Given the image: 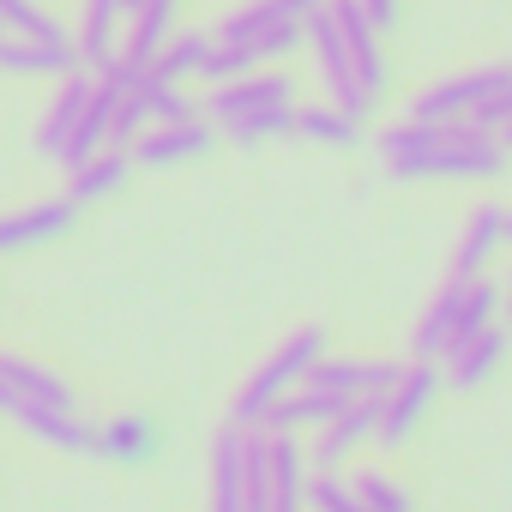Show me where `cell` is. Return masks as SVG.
Segmentation results:
<instances>
[{"mask_svg": "<svg viewBox=\"0 0 512 512\" xmlns=\"http://www.w3.org/2000/svg\"><path fill=\"white\" fill-rule=\"evenodd\" d=\"M500 169H506V145L494 133L470 127V121H446L434 145L386 163L392 181H428V175H440V181H494Z\"/></svg>", "mask_w": 512, "mask_h": 512, "instance_id": "6da1fadb", "label": "cell"}, {"mask_svg": "<svg viewBox=\"0 0 512 512\" xmlns=\"http://www.w3.org/2000/svg\"><path fill=\"white\" fill-rule=\"evenodd\" d=\"M326 356V332L320 326H302V332H290V344H278L272 356H266V368L253 374L241 392H235V404H229V416H235V428H266V416H272V404L314 368Z\"/></svg>", "mask_w": 512, "mask_h": 512, "instance_id": "7a4b0ae2", "label": "cell"}, {"mask_svg": "<svg viewBox=\"0 0 512 512\" xmlns=\"http://www.w3.org/2000/svg\"><path fill=\"white\" fill-rule=\"evenodd\" d=\"M308 43H314V61H320V79H326L332 103H338L344 115L368 121V109H374V91L356 79V61H350V49H344V31H338V19H332V0H326V7L308 19Z\"/></svg>", "mask_w": 512, "mask_h": 512, "instance_id": "3957f363", "label": "cell"}, {"mask_svg": "<svg viewBox=\"0 0 512 512\" xmlns=\"http://www.w3.org/2000/svg\"><path fill=\"white\" fill-rule=\"evenodd\" d=\"M434 392H440V368H434L428 356H416L410 368H398V380H392V392H386V410H380L374 440H386V446L410 440V434H416V422L434 410Z\"/></svg>", "mask_w": 512, "mask_h": 512, "instance_id": "277c9868", "label": "cell"}, {"mask_svg": "<svg viewBox=\"0 0 512 512\" xmlns=\"http://www.w3.org/2000/svg\"><path fill=\"white\" fill-rule=\"evenodd\" d=\"M500 85H512V61L506 67H482V73H458V79H440L434 91L416 97L410 121H470Z\"/></svg>", "mask_w": 512, "mask_h": 512, "instance_id": "5b68a950", "label": "cell"}, {"mask_svg": "<svg viewBox=\"0 0 512 512\" xmlns=\"http://www.w3.org/2000/svg\"><path fill=\"white\" fill-rule=\"evenodd\" d=\"M79 43H37V37H0V73H13V79H67L79 73Z\"/></svg>", "mask_w": 512, "mask_h": 512, "instance_id": "8992f818", "label": "cell"}, {"mask_svg": "<svg viewBox=\"0 0 512 512\" xmlns=\"http://www.w3.org/2000/svg\"><path fill=\"white\" fill-rule=\"evenodd\" d=\"M332 19H338V31H344V49H350V61H356V79L380 97L386 91V61H380V25L368 19V7L362 0H332Z\"/></svg>", "mask_w": 512, "mask_h": 512, "instance_id": "52a82bcc", "label": "cell"}, {"mask_svg": "<svg viewBox=\"0 0 512 512\" xmlns=\"http://www.w3.org/2000/svg\"><path fill=\"white\" fill-rule=\"evenodd\" d=\"M7 416H13L19 428H31L37 440L61 446V452H91V446H97V428H91L79 410H55V404H31V398H13V404H7Z\"/></svg>", "mask_w": 512, "mask_h": 512, "instance_id": "ba28073f", "label": "cell"}, {"mask_svg": "<svg viewBox=\"0 0 512 512\" xmlns=\"http://www.w3.org/2000/svg\"><path fill=\"white\" fill-rule=\"evenodd\" d=\"M211 127H205V115L199 121H181V127H151V133H139L133 145H127V157L133 163H145V169H163V163H187V157H205L211 151Z\"/></svg>", "mask_w": 512, "mask_h": 512, "instance_id": "9c48e42d", "label": "cell"}, {"mask_svg": "<svg viewBox=\"0 0 512 512\" xmlns=\"http://www.w3.org/2000/svg\"><path fill=\"white\" fill-rule=\"evenodd\" d=\"M392 380H398L392 362H332V356H320V362L302 374V386H326V392H338V398H386Z\"/></svg>", "mask_w": 512, "mask_h": 512, "instance_id": "30bf717a", "label": "cell"}, {"mask_svg": "<svg viewBox=\"0 0 512 512\" xmlns=\"http://www.w3.org/2000/svg\"><path fill=\"white\" fill-rule=\"evenodd\" d=\"M380 410H386V398H350L326 428H320V440H314V464H338V458H350L374 428H380Z\"/></svg>", "mask_w": 512, "mask_h": 512, "instance_id": "8fae6325", "label": "cell"}, {"mask_svg": "<svg viewBox=\"0 0 512 512\" xmlns=\"http://www.w3.org/2000/svg\"><path fill=\"white\" fill-rule=\"evenodd\" d=\"M79 217L73 199H43V205H25V211H7L0 217V253H19V247H37V241H55L67 235Z\"/></svg>", "mask_w": 512, "mask_h": 512, "instance_id": "7c38bea8", "label": "cell"}, {"mask_svg": "<svg viewBox=\"0 0 512 512\" xmlns=\"http://www.w3.org/2000/svg\"><path fill=\"white\" fill-rule=\"evenodd\" d=\"M500 241H506V211H494V205L470 211L464 241H458V253H452V284H476V278H488V260H494V247H500Z\"/></svg>", "mask_w": 512, "mask_h": 512, "instance_id": "4fadbf2b", "label": "cell"}, {"mask_svg": "<svg viewBox=\"0 0 512 512\" xmlns=\"http://www.w3.org/2000/svg\"><path fill=\"white\" fill-rule=\"evenodd\" d=\"M266 452H272V512H308V458L296 434L266 428Z\"/></svg>", "mask_w": 512, "mask_h": 512, "instance_id": "5bb4252c", "label": "cell"}, {"mask_svg": "<svg viewBox=\"0 0 512 512\" xmlns=\"http://www.w3.org/2000/svg\"><path fill=\"white\" fill-rule=\"evenodd\" d=\"M266 103H296V97H290V73H247V79H229V85L211 91L205 115H211V121H229V115H241V109H266Z\"/></svg>", "mask_w": 512, "mask_h": 512, "instance_id": "9a60e30c", "label": "cell"}, {"mask_svg": "<svg viewBox=\"0 0 512 512\" xmlns=\"http://www.w3.org/2000/svg\"><path fill=\"white\" fill-rule=\"evenodd\" d=\"M0 386H7L13 398H31V404H55V410H73V392L55 368L19 356V350H0Z\"/></svg>", "mask_w": 512, "mask_h": 512, "instance_id": "2e32d148", "label": "cell"}, {"mask_svg": "<svg viewBox=\"0 0 512 512\" xmlns=\"http://www.w3.org/2000/svg\"><path fill=\"white\" fill-rule=\"evenodd\" d=\"M91 91H97V85H91L85 73H67V79H61V91H55V103L43 109V127H37V151H43V157H61V145L73 139V127H79Z\"/></svg>", "mask_w": 512, "mask_h": 512, "instance_id": "e0dca14e", "label": "cell"}, {"mask_svg": "<svg viewBox=\"0 0 512 512\" xmlns=\"http://www.w3.org/2000/svg\"><path fill=\"white\" fill-rule=\"evenodd\" d=\"M500 362H506V332H500V326H488V332L464 338L458 350H446V380H452L458 392H470V386H482Z\"/></svg>", "mask_w": 512, "mask_h": 512, "instance_id": "ac0fdd59", "label": "cell"}, {"mask_svg": "<svg viewBox=\"0 0 512 512\" xmlns=\"http://www.w3.org/2000/svg\"><path fill=\"white\" fill-rule=\"evenodd\" d=\"M344 404H350V398H338V392H326V386H302V392H284V398L272 404L266 428H284V434H296V428H326Z\"/></svg>", "mask_w": 512, "mask_h": 512, "instance_id": "d6986e66", "label": "cell"}, {"mask_svg": "<svg viewBox=\"0 0 512 512\" xmlns=\"http://www.w3.org/2000/svg\"><path fill=\"white\" fill-rule=\"evenodd\" d=\"M73 175V187H67V199L73 205H91V199H109L127 175H133V157L127 151H115V145H103L97 157H85L79 169H67Z\"/></svg>", "mask_w": 512, "mask_h": 512, "instance_id": "ffe728a7", "label": "cell"}, {"mask_svg": "<svg viewBox=\"0 0 512 512\" xmlns=\"http://www.w3.org/2000/svg\"><path fill=\"white\" fill-rule=\"evenodd\" d=\"M127 0H85V25H79V61L85 67H109L115 61V31H121Z\"/></svg>", "mask_w": 512, "mask_h": 512, "instance_id": "44dd1931", "label": "cell"}, {"mask_svg": "<svg viewBox=\"0 0 512 512\" xmlns=\"http://www.w3.org/2000/svg\"><path fill=\"white\" fill-rule=\"evenodd\" d=\"M91 452H103L109 464H145L151 452H157V428H151V416H115L109 428H97V446Z\"/></svg>", "mask_w": 512, "mask_h": 512, "instance_id": "7402d4cb", "label": "cell"}, {"mask_svg": "<svg viewBox=\"0 0 512 512\" xmlns=\"http://www.w3.org/2000/svg\"><path fill=\"white\" fill-rule=\"evenodd\" d=\"M175 7H181V0H145V7L133 13V31H127V55H121V61L151 67L157 49L175 37Z\"/></svg>", "mask_w": 512, "mask_h": 512, "instance_id": "603a6c76", "label": "cell"}, {"mask_svg": "<svg viewBox=\"0 0 512 512\" xmlns=\"http://www.w3.org/2000/svg\"><path fill=\"white\" fill-rule=\"evenodd\" d=\"M241 512H272V452H266V428H241Z\"/></svg>", "mask_w": 512, "mask_h": 512, "instance_id": "cb8c5ba5", "label": "cell"}, {"mask_svg": "<svg viewBox=\"0 0 512 512\" xmlns=\"http://www.w3.org/2000/svg\"><path fill=\"white\" fill-rule=\"evenodd\" d=\"M205 55H211V37H199V31L169 37V43L157 49V61L145 67V85H181V79H193V73L205 67Z\"/></svg>", "mask_w": 512, "mask_h": 512, "instance_id": "d4e9b609", "label": "cell"}, {"mask_svg": "<svg viewBox=\"0 0 512 512\" xmlns=\"http://www.w3.org/2000/svg\"><path fill=\"white\" fill-rule=\"evenodd\" d=\"M458 302H464V284H446L428 308H422V320H416V356H446V344H452V320H458Z\"/></svg>", "mask_w": 512, "mask_h": 512, "instance_id": "484cf974", "label": "cell"}, {"mask_svg": "<svg viewBox=\"0 0 512 512\" xmlns=\"http://www.w3.org/2000/svg\"><path fill=\"white\" fill-rule=\"evenodd\" d=\"M211 494H217V512H241V428L235 422L211 446Z\"/></svg>", "mask_w": 512, "mask_h": 512, "instance_id": "4316f807", "label": "cell"}, {"mask_svg": "<svg viewBox=\"0 0 512 512\" xmlns=\"http://www.w3.org/2000/svg\"><path fill=\"white\" fill-rule=\"evenodd\" d=\"M223 133L235 145H253V139H278V133H296V103H266V109H241L223 121Z\"/></svg>", "mask_w": 512, "mask_h": 512, "instance_id": "83f0119b", "label": "cell"}, {"mask_svg": "<svg viewBox=\"0 0 512 512\" xmlns=\"http://www.w3.org/2000/svg\"><path fill=\"white\" fill-rule=\"evenodd\" d=\"M494 314H500V290H494L488 278L464 284V302H458V320H452V344H446V350H458L464 338L488 332V326H494Z\"/></svg>", "mask_w": 512, "mask_h": 512, "instance_id": "f1b7e54d", "label": "cell"}, {"mask_svg": "<svg viewBox=\"0 0 512 512\" xmlns=\"http://www.w3.org/2000/svg\"><path fill=\"white\" fill-rule=\"evenodd\" d=\"M296 133L302 139H320V145H356L362 139V121L344 115L338 103H320V109H296Z\"/></svg>", "mask_w": 512, "mask_h": 512, "instance_id": "f546056e", "label": "cell"}, {"mask_svg": "<svg viewBox=\"0 0 512 512\" xmlns=\"http://www.w3.org/2000/svg\"><path fill=\"white\" fill-rule=\"evenodd\" d=\"M0 31L7 37H37V43H67V31L37 7V0H0Z\"/></svg>", "mask_w": 512, "mask_h": 512, "instance_id": "4dcf8cb0", "label": "cell"}, {"mask_svg": "<svg viewBox=\"0 0 512 512\" xmlns=\"http://www.w3.org/2000/svg\"><path fill=\"white\" fill-rule=\"evenodd\" d=\"M139 91H145V115H151V127H181V121H199V115H205L181 85H139Z\"/></svg>", "mask_w": 512, "mask_h": 512, "instance_id": "1f68e13d", "label": "cell"}, {"mask_svg": "<svg viewBox=\"0 0 512 512\" xmlns=\"http://www.w3.org/2000/svg\"><path fill=\"white\" fill-rule=\"evenodd\" d=\"M139 133H151V115H145V91L133 85V91H121V103H115V121H109V145H115V151H127Z\"/></svg>", "mask_w": 512, "mask_h": 512, "instance_id": "d6a6232c", "label": "cell"}, {"mask_svg": "<svg viewBox=\"0 0 512 512\" xmlns=\"http://www.w3.org/2000/svg\"><path fill=\"white\" fill-rule=\"evenodd\" d=\"M350 488H356V500H362L368 512H416V506H410V494H404L398 482H386L380 470H368V476H356Z\"/></svg>", "mask_w": 512, "mask_h": 512, "instance_id": "836d02e7", "label": "cell"}, {"mask_svg": "<svg viewBox=\"0 0 512 512\" xmlns=\"http://www.w3.org/2000/svg\"><path fill=\"white\" fill-rule=\"evenodd\" d=\"M470 127H482V133H500V127H512V85H500L476 115H470Z\"/></svg>", "mask_w": 512, "mask_h": 512, "instance_id": "e575fe53", "label": "cell"}, {"mask_svg": "<svg viewBox=\"0 0 512 512\" xmlns=\"http://www.w3.org/2000/svg\"><path fill=\"white\" fill-rule=\"evenodd\" d=\"M368 7V19L380 25V31H392V19H398V0H362Z\"/></svg>", "mask_w": 512, "mask_h": 512, "instance_id": "d590c367", "label": "cell"}, {"mask_svg": "<svg viewBox=\"0 0 512 512\" xmlns=\"http://www.w3.org/2000/svg\"><path fill=\"white\" fill-rule=\"evenodd\" d=\"M494 139H500V145H506V151H512V127H500V133H494Z\"/></svg>", "mask_w": 512, "mask_h": 512, "instance_id": "8d00e7d4", "label": "cell"}, {"mask_svg": "<svg viewBox=\"0 0 512 512\" xmlns=\"http://www.w3.org/2000/svg\"><path fill=\"white\" fill-rule=\"evenodd\" d=\"M139 7H145V0H127V13H139Z\"/></svg>", "mask_w": 512, "mask_h": 512, "instance_id": "74e56055", "label": "cell"}, {"mask_svg": "<svg viewBox=\"0 0 512 512\" xmlns=\"http://www.w3.org/2000/svg\"><path fill=\"white\" fill-rule=\"evenodd\" d=\"M506 241H512V211H506Z\"/></svg>", "mask_w": 512, "mask_h": 512, "instance_id": "f35d334b", "label": "cell"}, {"mask_svg": "<svg viewBox=\"0 0 512 512\" xmlns=\"http://www.w3.org/2000/svg\"><path fill=\"white\" fill-rule=\"evenodd\" d=\"M0 37H7V31H0Z\"/></svg>", "mask_w": 512, "mask_h": 512, "instance_id": "ab89813d", "label": "cell"}]
</instances>
